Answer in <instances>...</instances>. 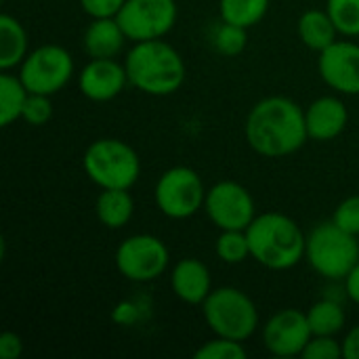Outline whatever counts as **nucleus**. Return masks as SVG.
I'll return each instance as SVG.
<instances>
[{
	"instance_id": "4",
	"label": "nucleus",
	"mask_w": 359,
	"mask_h": 359,
	"mask_svg": "<svg viewBox=\"0 0 359 359\" xmlns=\"http://www.w3.org/2000/svg\"><path fill=\"white\" fill-rule=\"evenodd\" d=\"M82 168L99 189H130L141 177V158L130 143L103 137L84 149Z\"/></svg>"
},
{
	"instance_id": "10",
	"label": "nucleus",
	"mask_w": 359,
	"mask_h": 359,
	"mask_svg": "<svg viewBox=\"0 0 359 359\" xmlns=\"http://www.w3.org/2000/svg\"><path fill=\"white\" fill-rule=\"evenodd\" d=\"M130 42L164 38L179 19L177 0H126L116 15Z\"/></svg>"
},
{
	"instance_id": "12",
	"label": "nucleus",
	"mask_w": 359,
	"mask_h": 359,
	"mask_svg": "<svg viewBox=\"0 0 359 359\" xmlns=\"http://www.w3.org/2000/svg\"><path fill=\"white\" fill-rule=\"evenodd\" d=\"M313 332L307 320V311L280 309L261 326L263 347L276 358H299L311 341Z\"/></svg>"
},
{
	"instance_id": "15",
	"label": "nucleus",
	"mask_w": 359,
	"mask_h": 359,
	"mask_svg": "<svg viewBox=\"0 0 359 359\" xmlns=\"http://www.w3.org/2000/svg\"><path fill=\"white\" fill-rule=\"evenodd\" d=\"M305 124L309 139L320 143L334 141L345 133L349 124V109L341 97L324 95L305 107Z\"/></svg>"
},
{
	"instance_id": "29",
	"label": "nucleus",
	"mask_w": 359,
	"mask_h": 359,
	"mask_svg": "<svg viewBox=\"0 0 359 359\" xmlns=\"http://www.w3.org/2000/svg\"><path fill=\"white\" fill-rule=\"evenodd\" d=\"M305 359H341L343 358V341L337 337H324V334H313L307 347L303 349Z\"/></svg>"
},
{
	"instance_id": "26",
	"label": "nucleus",
	"mask_w": 359,
	"mask_h": 359,
	"mask_svg": "<svg viewBox=\"0 0 359 359\" xmlns=\"http://www.w3.org/2000/svg\"><path fill=\"white\" fill-rule=\"evenodd\" d=\"M326 13L343 38H358L359 0H326Z\"/></svg>"
},
{
	"instance_id": "11",
	"label": "nucleus",
	"mask_w": 359,
	"mask_h": 359,
	"mask_svg": "<svg viewBox=\"0 0 359 359\" xmlns=\"http://www.w3.org/2000/svg\"><path fill=\"white\" fill-rule=\"evenodd\" d=\"M208 221L219 229H248L257 217V204L248 187L238 181H219L208 187L204 200Z\"/></svg>"
},
{
	"instance_id": "3",
	"label": "nucleus",
	"mask_w": 359,
	"mask_h": 359,
	"mask_svg": "<svg viewBox=\"0 0 359 359\" xmlns=\"http://www.w3.org/2000/svg\"><path fill=\"white\" fill-rule=\"evenodd\" d=\"M252 259L271 271H288L305 259L307 233L284 212H263L246 229Z\"/></svg>"
},
{
	"instance_id": "20",
	"label": "nucleus",
	"mask_w": 359,
	"mask_h": 359,
	"mask_svg": "<svg viewBox=\"0 0 359 359\" xmlns=\"http://www.w3.org/2000/svg\"><path fill=\"white\" fill-rule=\"evenodd\" d=\"M95 215L107 229H122L135 217V198L130 189H101L95 200Z\"/></svg>"
},
{
	"instance_id": "31",
	"label": "nucleus",
	"mask_w": 359,
	"mask_h": 359,
	"mask_svg": "<svg viewBox=\"0 0 359 359\" xmlns=\"http://www.w3.org/2000/svg\"><path fill=\"white\" fill-rule=\"evenodd\" d=\"M126 0H78L80 8L90 17V19H99V17H116L120 13V8L124 6Z\"/></svg>"
},
{
	"instance_id": "9",
	"label": "nucleus",
	"mask_w": 359,
	"mask_h": 359,
	"mask_svg": "<svg viewBox=\"0 0 359 359\" xmlns=\"http://www.w3.org/2000/svg\"><path fill=\"white\" fill-rule=\"evenodd\" d=\"M168 246L151 233H135L116 248V267L120 276L135 284H147L162 278L168 269Z\"/></svg>"
},
{
	"instance_id": "30",
	"label": "nucleus",
	"mask_w": 359,
	"mask_h": 359,
	"mask_svg": "<svg viewBox=\"0 0 359 359\" xmlns=\"http://www.w3.org/2000/svg\"><path fill=\"white\" fill-rule=\"evenodd\" d=\"M332 221L351 236L359 238V194L345 198L332 212Z\"/></svg>"
},
{
	"instance_id": "13",
	"label": "nucleus",
	"mask_w": 359,
	"mask_h": 359,
	"mask_svg": "<svg viewBox=\"0 0 359 359\" xmlns=\"http://www.w3.org/2000/svg\"><path fill=\"white\" fill-rule=\"evenodd\" d=\"M318 72L326 86L339 95H359V44L337 40L318 53Z\"/></svg>"
},
{
	"instance_id": "17",
	"label": "nucleus",
	"mask_w": 359,
	"mask_h": 359,
	"mask_svg": "<svg viewBox=\"0 0 359 359\" xmlns=\"http://www.w3.org/2000/svg\"><path fill=\"white\" fill-rule=\"evenodd\" d=\"M128 42L116 17L90 19L82 34V50L88 59H118Z\"/></svg>"
},
{
	"instance_id": "33",
	"label": "nucleus",
	"mask_w": 359,
	"mask_h": 359,
	"mask_svg": "<svg viewBox=\"0 0 359 359\" xmlns=\"http://www.w3.org/2000/svg\"><path fill=\"white\" fill-rule=\"evenodd\" d=\"M343 359H359V324L347 330L343 339Z\"/></svg>"
},
{
	"instance_id": "28",
	"label": "nucleus",
	"mask_w": 359,
	"mask_h": 359,
	"mask_svg": "<svg viewBox=\"0 0 359 359\" xmlns=\"http://www.w3.org/2000/svg\"><path fill=\"white\" fill-rule=\"evenodd\" d=\"M53 118V101L48 95H36V93H29L27 101H25V107H23V114H21V120L29 126H44L48 124Z\"/></svg>"
},
{
	"instance_id": "23",
	"label": "nucleus",
	"mask_w": 359,
	"mask_h": 359,
	"mask_svg": "<svg viewBox=\"0 0 359 359\" xmlns=\"http://www.w3.org/2000/svg\"><path fill=\"white\" fill-rule=\"evenodd\" d=\"M269 6L271 0H219V15L227 23L250 29L265 19Z\"/></svg>"
},
{
	"instance_id": "5",
	"label": "nucleus",
	"mask_w": 359,
	"mask_h": 359,
	"mask_svg": "<svg viewBox=\"0 0 359 359\" xmlns=\"http://www.w3.org/2000/svg\"><path fill=\"white\" fill-rule=\"evenodd\" d=\"M200 307L202 318L215 337L246 343L261 326L255 301L236 286L212 288V292Z\"/></svg>"
},
{
	"instance_id": "18",
	"label": "nucleus",
	"mask_w": 359,
	"mask_h": 359,
	"mask_svg": "<svg viewBox=\"0 0 359 359\" xmlns=\"http://www.w3.org/2000/svg\"><path fill=\"white\" fill-rule=\"evenodd\" d=\"M29 53V38L23 23L4 13L0 15V69L13 72L17 69Z\"/></svg>"
},
{
	"instance_id": "34",
	"label": "nucleus",
	"mask_w": 359,
	"mask_h": 359,
	"mask_svg": "<svg viewBox=\"0 0 359 359\" xmlns=\"http://www.w3.org/2000/svg\"><path fill=\"white\" fill-rule=\"evenodd\" d=\"M343 290L353 305H359V261L358 265L347 273V278L343 280Z\"/></svg>"
},
{
	"instance_id": "25",
	"label": "nucleus",
	"mask_w": 359,
	"mask_h": 359,
	"mask_svg": "<svg viewBox=\"0 0 359 359\" xmlns=\"http://www.w3.org/2000/svg\"><path fill=\"white\" fill-rule=\"evenodd\" d=\"M210 44L223 57H238L248 44V29L221 19V23L210 29Z\"/></svg>"
},
{
	"instance_id": "21",
	"label": "nucleus",
	"mask_w": 359,
	"mask_h": 359,
	"mask_svg": "<svg viewBox=\"0 0 359 359\" xmlns=\"http://www.w3.org/2000/svg\"><path fill=\"white\" fill-rule=\"evenodd\" d=\"M307 320L313 334L339 337L347 326V311L334 299H320L307 309Z\"/></svg>"
},
{
	"instance_id": "32",
	"label": "nucleus",
	"mask_w": 359,
	"mask_h": 359,
	"mask_svg": "<svg viewBox=\"0 0 359 359\" xmlns=\"http://www.w3.org/2000/svg\"><path fill=\"white\" fill-rule=\"evenodd\" d=\"M23 353V339L17 332H2L0 334V358L2 359H17Z\"/></svg>"
},
{
	"instance_id": "7",
	"label": "nucleus",
	"mask_w": 359,
	"mask_h": 359,
	"mask_svg": "<svg viewBox=\"0 0 359 359\" xmlns=\"http://www.w3.org/2000/svg\"><path fill=\"white\" fill-rule=\"evenodd\" d=\"M206 191L208 187L198 170L189 166H172L158 177L154 200L164 217L172 221H185L204 210Z\"/></svg>"
},
{
	"instance_id": "6",
	"label": "nucleus",
	"mask_w": 359,
	"mask_h": 359,
	"mask_svg": "<svg viewBox=\"0 0 359 359\" xmlns=\"http://www.w3.org/2000/svg\"><path fill=\"white\" fill-rule=\"evenodd\" d=\"M305 261L324 280L343 282L359 261L358 236L347 233L332 219L324 221L307 233Z\"/></svg>"
},
{
	"instance_id": "22",
	"label": "nucleus",
	"mask_w": 359,
	"mask_h": 359,
	"mask_svg": "<svg viewBox=\"0 0 359 359\" xmlns=\"http://www.w3.org/2000/svg\"><path fill=\"white\" fill-rule=\"evenodd\" d=\"M27 97L29 90L21 82L19 74H11V72L0 74V124L4 128L21 120Z\"/></svg>"
},
{
	"instance_id": "2",
	"label": "nucleus",
	"mask_w": 359,
	"mask_h": 359,
	"mask_svg": "<svg viewBox=\"0 0 359 359\" xmlns=\"http://www.w3.org/2000/svg\"><path fill=\"white\" fill-rule=\"evenodd\" d=\"M130 86L149 97L175 95L187 78L183 55L164 38L133 42L124 57Z\"/></svg>"
},
{
	"instance_id": "8",
	"label": "nucleus",
	"mask_w": 359,
	"mask_h": 359,
	"mask_svg": "<svg viewBox=\"0 0 359 359\" xmlns=\"http://www.w3.org/2000/svg\"><path fill=\"white\" fill-rule=\"evenodd\" d=\"M17 74L25 88L36 95H57L76 76V63L67 48L61 44H40L29 50Z\"/></svg>"
},
{
	"instance_id": "1",
	"label": "nucleus",
	"mask_w": 359,
	"mask_h": 359,
	"mask_svg": "<svg viewBox=\"0 0 359 359\" xmlns=\"http://www.w3.org/2000/svg\"><path fill=\"white\" fill-rule=\"evenodd\" d=\"M244 139L263 158L278 160L292 156L309 141L305 109L290 97H263L246 116Z\"/></svg>"
},
{
	"instance_id": "24",
	"label": "nucleus",
	"mask_w": 359,
	"mask_h": 359,
	"mask_svg": "<svg viewBox=\"0 0 359 359\" xmlns=\"http://www.w3.org/2000/svg\"><path fill=\"white\" fill-rule=\"evenodd\" d=\"M215 252L227 265H240L252 259L246 229H223L215 242Z\"/></svg>"
},
{
	"instance_id": "14",
	"label": "nucleus",
	"mask_w": 359,
	"mask_h": 359,
	"mask_svg": "<svg viewBox=\"0 0 359 359\" xmlns=\"http://www.w3.org/2000/svg\"><path fill=\"white\" fill-rule=\"evenodd\" d=\"M78 90L95 103H107L122 95L130 84L124 61L118 59H88V63L76 74Z\"/></svg>"
},
{
	"instance_id": "19",
	"label": "nucleus",
	"mask_w": 359,
	"mask_h": 359,
	"mask_svg": "<svg viewBox=\"0 0 359 359\" xmlns=\"http://www.w3.org/2000/svg\"><path fill=\"white\" fill-rule=\"evenodd\" d=\"M297 34H299V40L309 50H316V53H322L332 42H337L341 36L339 29L334 27L330 15L326 13V8L305 11L297 21Z\"/></svg>"
},
{
	"instance_id": "16",
	"label": "nucleus",
	"mask_w": 359,
	"mask_h": 359,
	"mask_svg": "<svg viewBox=\"0 0 359 359\" xmlns=\"http://www.w3.org/2000/svg\"><path fill=\"white\" fill-rule=\"evenodd\" d=\"M170 288L181 303L202 305L212 292L210 269L200 259H181L170 269Z\"/></svg>"
},
{
	"instance_id": "27",
	"label": "nucleus",
	"mask_w": 359,
	"mask_h": 359,
	"mask_svg": "<svg viewBox=\"0 0 359 359\" xmlns=\"http://www.w3.org/2000/svg\"><path fill=\"white\" fill-rule=\"evenodd\" d=\"M248 351L242 341L225 339V337H215L200 345L194 353L196 359H246Z\"/></svg>"
}]
</instances>
